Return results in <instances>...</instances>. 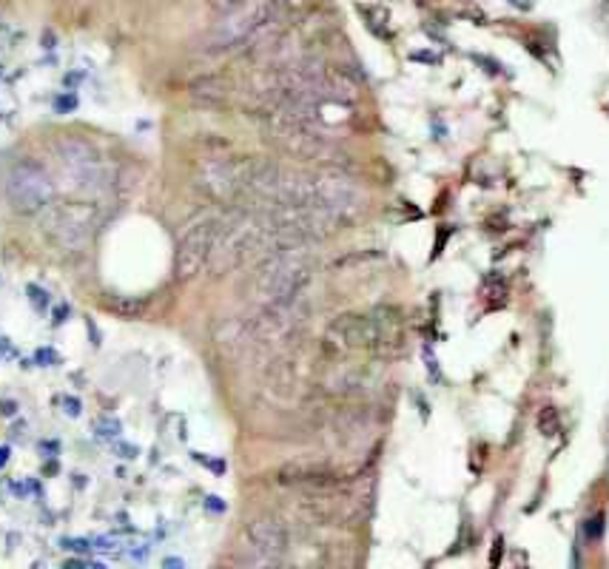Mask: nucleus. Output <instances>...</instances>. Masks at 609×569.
Returning <instances> with one entry per match:
<instances>
[{
	"mask_svg": "<svg viewBox=\"0 0 609 569\" xmlns=\"http://www.w3.org/2000/svg\"><path fill=\"white\" fill-rule=\"evenodd\" d=\"M55 154L63 174L75 177L77 188H84V191H106L111 186L109 166H106L103 157L89 143H84V140L60 137L55 143Z\"/></svg>",
	"mask_w": 609,
	"mask_h": 569,
	"instance_id": "obj_9",
	"label": "nucleus"
},
{
	"mask_svg": "<svg viewBox=\"0 0 609 569\" xmlns=\"http://www.w3.org/2000/svg\"><path fill=\"white\" fill-rule=\"evenodd\" d=\"M308 209H317L328 214L336 225L354 220L365 205L359 186L351 177L340 171H317L308 174V197H304Z\"/></svg>",
	"mask_w": 609,
	"mask_h": 569,
	"instance_id": "obj_6",
	"label": "nucleus"
},
{
	"mask_svg": "<svg viewBox=\"0 0 609 569\" xmlns=\"http://www.w3.org/2000/svg\"><path fill=\"white\" fill-rule=\"evenodd\" d=\"M313 277V259L304 245H285L259 259L248 279V299L256 308L291 302L304 293Z\"/></svg>",
	"mask_w": 609,
	"mask_h": 569,
	"instance_id": "obj_1",
	"label": "nucleus"
},
{
	"mask_svg": "<svg viewBox=\"0 0 609 569\" xmlns=\"http://www.w3.org/2000/svg\"><path fill=\"white\" fill-rule=\"evenodd\" d=\"M225 214L217 211H206V214L195 216L188 228L182 231L180 243H177V257H174V271L180 279H191L208 268V259L214 254V245L220 239L222 228H225Z\"/></svg>",
	"mask_w": 609,
	"mask_h": 569,
	"instance_id": "obj_7",
	"label": "nucleus"
},
{
	"mask_svg": "<svg viewBox=\"0 0 609 569\" xmlns=\"http://www.w3.org/2000/svg\"><path fill=\"white\" fill-rule=\"evenodd\" d=\"M245 549H248V564L256 567H277L288 553V529L274 515L251 521L245 529Z\"/></svg>",
	"mask_w": 609,
	"mask_h": 569,
	"instance_id": "obj_10",
	"label": "nucleus"
},
{
	"mask_svg": "<svg viewBox=\"0 0 609 569\" xmlns=\"http://www.w3.org/2000/svg\"><path fill=\"white\" fill-rule=\"evenodd\" d=\"M41 214L43 236L60 250H80L100 225L98 205H89V202L52 200Z\"/></svg>",
	"mask_w": 609,
	"mask_h": 569,
	"instance_id": "obj_5",
	"label": "nucleus"
},
{
	"mask_svg": "<svg viewBox=\"0 0 609 569\" xmlns=\"http://www.w3.org/2000/svg\"><path fill=\"white\" fill-rule=\"evenodd\" d=\"M77 100L75 98H60L57 100V109H75Z\"/></svg>",
	"mask_w": 609,
	"mask_h": 569,
	"instance_id": "obj_13",
	"label": "nucleus"
},
{
	"mask_svg": "<svg viewBox=\"0 0 609 569\" xmlns=\"http://www.w3.org/2000/svg\"><path fill=\"white\" fill-rule=\"evenodd\" d=\"M328 347L340 354H396L405 345L402 313L396 308H376L370 313H345L333 320L325 334Z\"/></svg>",
	"mask_w": 609,
	"mask_h": 569,
	"instance_id": "obj_2",
	"label": "nucleus"
},
{
	"mask_svg": "<svg viewBox=\"0 0 609 569\" xmlns=\"http://www.w3.org/2000/svg\"><path fill=\"white\" fill-rule=\"evenodd\" d=\"M3 191H7L9 205L23 216L41 214L55 200V182L49 171L35 160L14 163L7 174Z\"/></svg>",
	"mask_w": 609,
	"mask_h": 569,
	"instance_id": "obj_8",
	"label": "nucleus"
},
{
	"mask_svg": "<svg viewBox=\"0 0 609 569\" xmlns=\"http://www.w3.org/2000/svg\"><path fill=\"white\" fill-rule=\"evenodd\" d=\"M283 0H225L220 3V21L208 35V49H234L245 46L256 29L270 21Z\"/></svg>",
	"mask_w": 609,
	"mask_h": 569,
	"instance_id": "obj_4",
	"label": "nucleus"
},
{
	"mask_svg": "<svg viewBox=\"0 0 609 569\" xmlns=\"http://www.w3.org/2000/svg\"><path fill=\"white\" fill-rule=\"evenodd\" d=\"M9 461V447H0V467Z\"/></svg>",
	"mask_w": 609,
	"mask_h": 569,
	"instance_id": "obj_14",
	"label": "nucleus"
},
{
	"mask_svg": "<svg viewBox=\"0 0 609 569\" xmlns=\"http://www.w3.org/2000/svg\"><path fill=\"white\" fill-rule=\"evenodd\" d=\"M29 293H32V305L41 308V311L49 305V293H43L41 288H35V284H29Z\"/></svg>",
	"mask_w": 609,
	"mask_h": 569,
	"instance_id": "obj_12",
	"label": "nucleus"
},
{
	"mask_svg": "<svg viewBox=\"0 0 609 569\" xmlns=\"http://www.w3.org/2000/svg\"><path fill=\"white\" fill-rule=\"evenodd\" d=\"M263 160L254 157H211L200 163L195 174V186L217 205H231L251 194Z\"/></svg>",
	"mask_w": 609,
	"mask_h": 569,
	"instance_id": "obj_3",
	"label": "nucleus"
},
{
	"mask_svg": "<svg viewBox=\"0 0 609 569\" xmlns=\"http://www.w3.org/2000/svg\"><path fill=\"white\" fill-rule=\"evenodd\" d=\"M80 410H84V404H80V399H75V397H66V399H63V413H66V416L77 419V416H80Z\"/></svg>",
	"mask_w": 609,
	"mask_h": 569,
	"instance_id": "obj_11",
	"label": "nucleus"
}]
</instances>
